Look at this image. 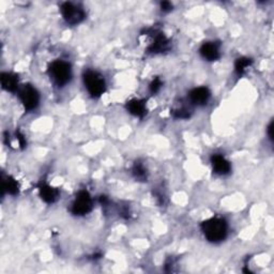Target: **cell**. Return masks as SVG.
Wrapping results in <instances>:
<instances>
[{
	"label": "cell",
	"mask_w": 274,
	"mask_h": 274,
	"mask_svg": "<svg viewBox=\"0 0 274 274\" xmlns=\"http://www.w3.org/2000/svg\"><path fill=\"white\" fill-rule=\"evenodd\" d=\"M174 116L176 118L180 119H187L190 117V113L187 108H178V110L174 111Z\"/></svg>",
	"instance_id": "ac0fdd59"
},
{
	"label": "cell",
	"mask_w": 274,
	"mask_h": 274,
	"mask_svg": "<svg viewBox=\"0 0 274 274\" xmlns=\"http://www.w3.org/2000/svg\"><path fill=\"white\" fill-rule=\"evenodd\" d=\"M1 86L4 90L14 92L18 90V78L13 73H2L1 74Z\"/></svg>",
	"instance_id": "4fadbf2b"
},
{
	"label": "cell",
	"mask_w": 274,
	"mask_h": 274,
	"mask_svg": "<svg viewBox=\"0 0 274 274\" xmlns=\"http://www.w3.org/2000/svg\"><path fill=\"white\" fill-rule=\"evenodd\" d=\"M200 55L209 61H215L220 58V47L218 43L206 42L203 43L200 49Z\"/></svg>",
	"instance_id": "ba28073f"
},
{
	"label": "cell",
	"mask_w": 274,
	"mask_h": 274,
	"mask_svg": "<svg viewBox=\"0 0 274 274\" xmlns=\"http://www.w3.org/2000/svg\"><path fill=\"white\" fill-rule=\"evenodd\" d=\"M201 231L210 242H221L226 238L228 226L225 220L220 218H212L201 223Z\"/></svg>",
	"instance_id": "6da1fadb"
},
{
	"label": "cell",
	"mask_w": 274,
	"mask_h": 274,
	"mask_svg": "<svg viewBox=\"0 0 274 274\" xmlns=\"http://www.w3.org/2000/svg\"><path fill=\"white\" fill-rule=\"evenodd\" d=\"M133 175L138 180L145 181L147 179V171H146L144 165L141 162H136L133 166Z\"/></svg>",
	"instance_id": "2e32d148"
},
{
	"label": "cell",
	"mask_w": 274,
	"mask_h": 274,
	"mask_svg": "<svg viewBox=\"0 0 274 274\" xmlns=\"http://www.w3.org/2000/svg\"><path fill=\"white\" fill-rule=\"evenodd\" d=\"M39 192L41 198L47 203H54L59 197V191L50 187L47 183H41L39 186Z\"/></svg>",
	"instance_id": "8fae6325"
},
{
	"label": "cell",
	"mask_w": 274,
	"mask_h": 274,
	"mask_svg": "<svg viewBox=\"0 0 274 274\" xmlns=\"http://www.w3.org/2000/svg\"><path fill=\"white\" fill-rule=\"evenodd\" d=\"M162 85H163L162 84V80L158 78H156L154 80H152L151 84H150V91L152 93H157L161 89Z\"/></svg>",
	"instance_id": "e0dca14e"
},
{
	"label": "cell",
	"mask_w": 274,
	"mask_h": 274,
	"mask_svg": "<svg viewBox=\"0 0 274 274\" xmlns=\"http://www.w3.org/2000/svg\"><path fill=\"white\" fill-rule=\"evenodd\" d=\"M252 63H253V60L250 58H245V57H242V58L237 59V61L235 63V72H237L238 75H242L245 72V70L252 65Z\"/></svg>",
	"instance_id": "9a60e30c"
},
{
	"label": "cell",
	"mask_w": 274,
	"mask_h": 274,
	"mask_svg": "<svg viewBox=\"0 0 274 274\" xmlns=\"http://www.w3.org/2000/svg\"><path fill=\"white\" fill-rule=\"evenodd\" d=\"M92 198L87 191H80L72 203L71 211L75 215H85L91 211Z\"/></svg>",
	"instance_id": "8992f818"
},
{
	"label": "cell",
	"mask_w": 274,
	"mask_h": 274,
	"mask_svg": "<svg viewBox=\"0 0 274 274\" xmlns=\"http://www.w3.org/2000/svg\"><path fill=\"white\" fill-rule=\"evenodd\" d=\"M212 167L215 174L218 175H226L231 171V163L221 155H213L211 157Z\"/></svg>",
	"instance_id": "30bf717a"
},
{
	"label": "cell",
	"mask_w": 274,
	"mask_h": 274,
	"mask_svg": "<svg viewBox=\"0 0 274 274\" xmlns=\"http://www.w3.org/2000/svg\"><path fill=\"white\" fill-rule=\"evenodd\" d=\"M126 108L132 115L139 118H143L147 114V108H146V101L145 100H137L134 99L126 103Z\"/></svg>",
	"instance_id": "7c38bea8"
},
{
	"label": "cell",
	"mask_w": 274,
	"mask_h": 274,
	"mask_svg": "<svg viewBox=\"0 0 274 274\" xmlns=\"http://www.w3.org/2000/svg\"><path fill=\"white\" fill-rule=\"evenodd\" d=\"M16 139L18 141V144H20L22 148H24L25 146H26V141H25L24 135H23V134H21L20 132L16 133Z\"/></svg>",
	"instance_id": "d6986e66"
},
{
	"label": "cell",
	"mask_w": 274,
	"mask_h": 274,
	"mask_svg": "<svg viewBox=\"0 0 274 274\" xmlns=\"http://www.w3.org/2000/svg\"><path fill=\"white\" fill-rule=\"evenodd\" d=\"M61 13L65 21L70 25H78L85 18L84 10L72 2H63L61 4Z\"/></svg>",
	"instance_id": "5b68a950"
},
{
	"label": "cell",
	"mask_w": 274,
	"mask_h": 274,
	"mask_svg": "<svg viewBox=\"0 0 274 274\" xmlns=\"http://www.w3.org/2000/svg\"><path fill=\"white\" fill-rule=\"evenodd\" d=\"M49 74L58 86H65L72 78L71 66L62 60H56L49 66Z\"/></svg>",
	"instance_id": "7a4b0ae2"
},
{
	"label": "cell",
	"mask_w": 274,
	"mask_h": 274,
	"mask_svg": "<svg viewBox=\"0 0 274 274\" xmlns=\"http://www.w3.org/2000/svg\"><path fill=\"white\" fill-rule=\"evenodd\" d=\"M169 48V41L166 37L163 34L157 33L156 36H154V42L150 44L148 47V53L152 54H158V53H164Z\"/></svg>",
	"instance_id": "52a82bcc"
},
{
	"label": "cell",
	"mask_w": 274,
	"mask_h": 274,
	"mask_svg": "<svg viewBox=\"0 0 274 274\" xmlns=\"http://www.w3.org/2000/svg\"><path fill=\"white\" fill-rule=\"evenodd\" d=\"M2 191L10 195H16L18 193V183L14 178L7 177L2 180Z\"/></svg>",
	"instance_id": "5bb4252c"
},
{
	"label": "cell",
	"mask_w": 274,
	"mask_h": 274,
	"mask_svg": "<svg viewBox=\"0 0 274 274\" xmlns=\"http://www.w3.org/2000/svg\"><path fill=\"white\" fill-rule=\"evenodd\" d=\"M84 82L88 92L92 98H99L105 91V80L103 76L94 71H87L84 74Z\"/></svg>",
	"instance_id": "3957f363"
},
{
	"label": "cell",
	"mask_w": 274,
	"mask_h": 274,
	"mask_svg": "<svg viewBox=\"0 0 274 274\" xmlns=\"http://www.w3.org/2000/svg\"><path fill=\"white\" fill-rule=\"evenodd\" d=\"M268 135H269L271 141H273V122H271L269 126H268Z\"/></svg>",
	"instance_id": "44dd1931"
},
{
	"label": "cell",
	"mask_w": 274,
	"mask_h": 274,
	"mask_svg": "<svg viewBox=\"0 0 274 274\" xmlns=\"http://www.w3.org/2000/svg\"><path fill=\"white\" fill-rule=\"evenodd\" d=\"M210 95L211 93L207 87H198L190 92V100L195 105H205L209 101Z\"/></svg>",
	"instance_id": "9c48e42d"
},
{
	"label": "cell",
	"mask_w": 274,
	"mask_h": 274,
	"mask_svg": "<svg viewBox=\"0 0 274 274\" xmlns=\"http://www.w3.org/2000/svg\"><path fill=\"white\" fill-rule=\"evenodd\" d=\"M18 97H20L24 108L27 112L36 110L38 105H39V92L31 85H24L22 88L18 89Z\"/></svg>",
	"instance_id": "277c9868"
},
{
	"label": "cell",
	"mask_w": 274,
	"mask_h": 274,
	"mask_svg": "<svg viewBox=\"0 0 274 274\" xmlns=\"http://www.w3.org/2000/svg\"><path fill=\"white\" fill-rule=\"evenodd\" d=\"M161 8L164 12H167L173 9V4L168 1H163V2H161Z\"/></svg>",
	"instance_id": "ffe728a7"
}]
</instances>
